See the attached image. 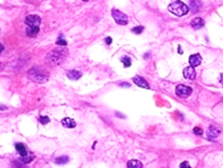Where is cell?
<instances>
[{
	"instance_id": "8fae6325",
	"label": "cell",
	"mask_w": 223,
	"mask_h": 168,
	"mask_svg": "<svg viewBox=\"0 0 223 168\" xmlns=\"http://www.w3.org/2000/svg\"><path fill=\"white\" fill-rule=\"evenodd\" d=\"M201 62H202V57L199 53L193 54L189 57V63L193 67H197L198 66L201 65Z\"/></svg>"
},
{
	"instance_id": "f1b7e54d",
	"label": "cell",
	"mask_w": 223,
	"mask_h": 168,
	"mask_svg": "<svg viewBox=\"0 0 223 168\" xmlns=\"http://www.w3.org/2000/svg\"><path fill=\"white\" fill-rule=\"evenodd\" d=\"M82 1H83V2H87V1H89V0H82Z\"/></svg>"
},
{
	"instance_id": "ba28073f",
	"label": "cell",
	"mask_w": 223,
	"mask_h": 168,
	"mask_svg": "<svg viewBox=\"0 0 223 168\" xmlns=\"http://www.w3.org/2000/svg\"><path fill=\"white\" fill-rule=\"evenodd\" d=\"M221 130L218 129V127H216L214 125H210L206 132V136L210 140H214L219 136Z\"/></svg>"
},
{
	"instance_id": "d6986e66",
	"label": "cell",
	"mask_w": 223,
	"mask_h": 168,
	"mask_svg": "<svg viewBox=\"0 0 223 168\" xmlns=\"http://www.w3.org/2000/svg\"><path fill=\"white\" fill-rule=\"evenodd\" d=\"M39 121L42 125H46V124H48L50 121V120H49V118L48 117V116H40Z\"/></svg>"
},
{
	"instance_id": "ac0fdd59",
	"label": "cell",
	"mask_w": 223,
	"mask_h": 168,
	"mask_svg": "<svg viewBox=\"0 0 223 168\" xmlns=\"http://www.w3.org/2000/svg\"><path fill=\"white\" fill-rule=\"evenodd\" d=\"M120 61L124 64L125 67H129L131 66V61H130V58L128 57H123Z\"/></svg>"
},
{
	"instance_id": "83f0119b",
	"label": "cell",
	"mask_w": 223,
	"mask_h": 168,
	"mask_svg": "<svg viewBox=\"0 0 223 168\" xmlns=\"http://www.w3.org/2000/svg\"><path fill=\"white\" fill-rule=\"evenodd\" d=\"M3 49H4V46H3V45H2V44H0V53L3 52Z\"/></svg>"
},
{
	"instance_id": "52a82bcc",
	"label": "cell",
	"mask_w": 223,
	"mask_h": 168,
	"mask_svg": "<svg viewBox=\"0 0 223 168\" xmlns=\"http://www.w3.org/2000/svg\"><path fill=\"white\" fill-rule=\"evenodd\" d=\"M193 92V90L189 87H187L183 84H179L176 88V95L180 98H187Z\"/></svg>"
},
{
	"instance_id": "4316f807",
	"label": "cell",
	"mask_w": 223,
	"mask_h": 168,
	"mask_svg": "<svg viewBox=\"0 0 223 168\" xmlns=\"http://www.w3.org/2000/svg\"><path fill=\"white\" fill-rule=\"evenodd\" d=\"M7 108L5 106H3L2 104H0V111H3V110H5Z\"/></svg>"
},
{
	"instance_id": "4fadbf2b",
	"label": "cell",
	"mask_w": 223,
	"mask_h": 168,
	"mask_svg": "<svg viewBox=\"0 0 223 168\" xmlns=\"http://www.w3.org/2000/svg\"><path fill=\"white\" fill-rule=\"evenodd\" d=\"M61 124L64 127L69 128V129H72V128H75L76 126L75 121L70 117H66L64 119H62L61 120Z\"/></svg>"
},
{
	"instance_id": "44dd1931",
	"label": "cell",
	"mask_w": 223,
	"mask_h": 168,
	"mask_svg": "<svg viewBox=\"0 0 223 168\" xmlns=\"http://www.w3.org/2000/svg\"><path fill=\"white\" fill-rule=\"evenodd\" d=\"M56 44L58 45H61V46H66V45H67L66 41L64 39H61V38H59V39L57 41Z\"/></svg>"
},
{
	"instance_id": "2e32d148",
	"label": "cell",
	"mask_w": 223,
	"mask_h": 168,
	"mask_svg": "<svg viewBox=\"0 0 223 168\" xmlns=\"http://www.w3.org/2000/svg\"><path fill=\"white\" fill-rule=\"evenodd\" d=\"M127 167L129 168H142L143 166H142V163L138 161V160H129L128 162V164H127Z\"/></svg>"
},
{
	"instance_id": "603a6c76",
	"label": "cell",
	"mask_w": 223,
	"mask_h": 168,
	"mask_svg": "<svg viewBox=\"0 0 223 168\" xmlns=\"http://www.w3.org/2000/svg\"><path fill=\"white\" fill-rule=\"evenodd\" d=\"M180 167H190V165L188 162H184L180 164Z\"/></svg>"
},
{
	"instance_id": "7c38bea8",
	"label": "cell",
	"mask_w": 223,
	"mask_h": 168,
	"mask_svg": "<svg viewBox=\"0 0 223 168\" xmlns=\"http://www.w3.org/2000/svg\"><path fill=\"white\" fill-rule=\"evenodd\" d=\"M204 25H205V21L202 18H200V17L195 18L191 21V26L195 29H200L204 27Z\"/></svg>"
},
{
	"instance_id": "277c9868",
	"label": "cell",
	"mask_w": 223,
	"mask_h": 168,
	"mask_svg": "<svg viewBox=\"0 0 223 168\" xmlns=\"http://www.w3.org/2000/svg\"><path fill=\"white\" fill-rule=\"evenodd\" d=\"M168 10L172 14L179 17L184 16L185 15H187L189 11L188 6L179 0H176V1H173L172 3H171L168 6Z\"/></svg>"
},
{
	"instance_id": "484cf974",
	"label": "cell",
	"mask_w": 223,
	"mask_h": 168,
	"mask_svg": "<svg viewBox=\"0 0 223 168\" xmlns=\"http://www.w3.org/2000/svg\"><path fill=\"white\" fill-rule=\"evenodd\" d=\"M219 81H220V83L223 85V74H222L220 76V79H219Z\"/></svg>"
},
{
	"instance_id": "5b68a950",
	"label": "cell",
	"mask_w": 223,
	"mask_h": 168,
	"mask_svg": "<svg viewBox=\"0 0 223 168\" xmlns=\"http://www.w3.org/2000/svg\"><path fill=\"white\" fill-rule=\"evenodd\" d=\"M16 149L20 154V160L23 163H28L31 161H32L34 158V155L31 152L28 151L26 146L23 143H16Z\"/></svg>"
},
{
	"instance_id": "9a60e30c",
	"label": "cell",
	"mask_w": 223,
	"mask_h": 168,
	"mask_svg": "<svg viewBox=\"0 0 223 168\" xmlns=\"http://www.w3.org/2000/svg\"><path fill=\"white\" fill-rule=\"evenodd\" d=\"M190 7H191V11L193 13H196L199 11V10L201 7V2L200 0H191L190 1Z\"/></svg>"
},
{
	"instance_id": "30bf717a",
	"label": "cell",
	"mask_w": 223,
	"mask_h": 168,
	"mask_svg": "<svg viewBox=\"0 0 223 168\" xmlns=\"http://www.w3.org/2000/svg\"><path fill=\"white\" fill-rule=\"evenodd\" d=\"M133 81L137 86L142 88H145V89H150V86L147 82L145 81V79H143L142 77L140 76H135L133 78Z\"/></svg>"
},
{
	"instance_id": "e0dca14e",
	"label": "cell",
	"mask_w": 223,
	"mask_h": 168,
	"mask_svg": "<svg viewBox=\"0 0 223 168\" xmlns=\"http://www.w3.org/2000/svg\"><path fill=\"white\" fill-rule=\"evenodd\" d=\"M68 162H69V157L66 155H62L55 159V163L57 164H66Z\"/></svg>"
},
{
	"instance_id": "ffe728a7",
	"label": "cell",
	"mask_w": 223,
	"mask_h": 168,
	"mask_svg": "<svg viewBox=\"0 0 223 168\" xmlns=\"http://www.w3.org/2000/svg\"><path fill=\"white\" fill-rule=\"evenodd\" d=\"M144 30V28L142 26H137V27H135L132 29V32H134L135 34H140L142 33V31Z\"/></svg>"
},
{
	"instance_id": "8992f818",
	"label": "cell",
	"mask_w": 223,
	"mask_h": 168,
	"mask_svg": "<svg viewBox=\"0 0 223 168\" xmlns=\"http://www.w3.org/2000/svg\"><path fill=\"white\" fill-rule=\"evenodd\" d=\"M112 16L114 19L115 22L120 25H126L128 24V17L117 9L113 8L112 10Z\"/></svg>"
},
{
	"instance_id": "d4e9b609",
	"label": "cell",
	"mask_w": 223,
	"mask_h": 168,
	"mask_svg": "<svg viewBox=\"0 0 223 168\" xmlns=\"http://www.w3.org/2000/svg\"><path fill=\"white\" fill-rule=\"evenodd\" d=\"M3 69H4V65L2 62H0V72H2Z\"/></svg>"
},
{
	"instance_id": "cb8c5ba5",
	"label": "cell",
	"mask_w": 223,
	"mask_h": 168,
	"mask_svg": "<svg viewBox=\"0 0 223 168\" xmlns=\"http://www.w3.org/2000/svg\"><path fill=\"white\" fill-rule=\"evenodd\" d=\"M105 41H106L107 45H111V43H112V41L111 37H107L106 39H105Z\"/></svg>"
},
{
	"instance_id": "7a4b0ae2",
	"label": "cell",
	"mask_w": 223,
	"mask_h": 168,
	"mask_svg": "<svg viewBox=\"0 0 223 168\" xmlns=\"http://www.w3.org/2000/svg\"><path fill=\"white\" fill-rule=\"evenodd\" d=\"M28 78L36 83H45L49 79V74L44 68L34 66L28 70Z\"/></svg>"
},
{
	"instance_id": "9c48e42d",
	"label": "cell",
	"mask_w": 223,
	"mask_h": 168,
	"mask_svg": "<svg viewBox=\"0 0 223 168\" xmlns=\"http://www.w3.org/2000/svg\"><path fill=\"white\" fill-rule=\"evenodd\" d=\"M183 74L185 79H190V80H194L196 79V71L194 70V67L193 66H188L184 68L183 70Z\"/></svg>"
},
{
	"instance_id": "3957f363",
	"label": "cell",
	"mask_w": 223,
	"mask_h": 168,
	"mask_svg": "<svg viewBox=\"0 0 223 168\" xmlns=\"http://www.w3.org/2000/svg\"><path fill=\"white\" fill-rule=\"evenodd\" d=\"M24 23L28 26L27 29V34L28 37H36L40 31L39 27L41 24V17L36 15H30L26 17Z\"/></svg>"
},
{
	"instance_id": "7402d4cb",
	"label": "cell",
	"mask_w": 223,
	"mask_h": 168,
	"mask_svg": "<svg viewBox=\"0 0 223 168\" xmlns=\"http://www.w3.org/2000/svg\"><path fill=\"white\" fill-rule=\"evenodd\" d=\"M193 132H194V133L196 135H202V133H203V131H202L201 128H199V127H196V128H194Z\"/></svg>"
},
{
	"instance_id": "5bb4252c",
	"label": "cell",
	"mask_w": 223,
	"mask_h": 168,
	"mask_svg": "<svg viewBox=\"0 0 223 168\" xmlns=\"http://www.w3.org/2000/svg\"><path fill=\"white\" fill-rule=\"evenodd\" d=\"M67 77L69 78L71 80H78V79L81 78L83 76V74L80 72V71H78V70H70L68 73H67Z\"/></svg>"
},
{
	"instance_id": "6da1fadb",
	"label": "cell",
	"mask_w": 223,
	"mask_h": 168,
	"mask_svg": "<svg viewBox=\"0 0 223 168\" xmlns=\"http://www.w3.org/2000/svg\"><path fill=\"white\" fill-rule=\"evenodd\" d=\"M68 53H69L68 49L66 46L60 45V47L55 48L54 49L48 53L45 58V62L51 66H58L61 62H64L65 59L68 56Z\"/></svg>"
}]
</instances>
